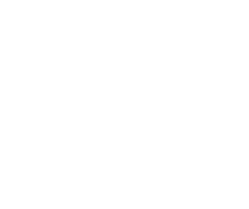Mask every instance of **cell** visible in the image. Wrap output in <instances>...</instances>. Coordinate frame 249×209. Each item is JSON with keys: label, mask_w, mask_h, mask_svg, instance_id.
Returning <instances> with one entry per match:
<instances>
[]
</instances>
